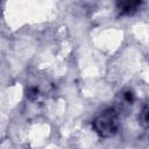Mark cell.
I'll return each mask as SVG.
<instances>
[{
    "mask_svg": "<svg viewBox=\"0 0 149 149\" xmlns=\"http://www.w3.org/2000/svg\"><path fill=\"white\" fill-rule=\"evenodd\" d=\"M118 125V113L112 108L102 112L93 122L95 132L102 137L112 136L116 132Z\"/></svg>",
    "mask_w": 149,
    "mask_h": 149,
    "instance_id": "obj_1",
    "label": "cell"
},
{
    "mask_svg": "<svg viewBox=\"0 0 149 149\" xmlns=\"http://www.w3.org/2000/svg\"><path fill=\"white\" fill-rule=\"evenodd\" d=\"M141 120L144 125H149V106H147L143 111H142V114H141Z\"/></svg>",
    "mask_w": 149,
    "mask_h": 149,
    "instance_id": "obj_3",
    "label": "cell"
},
{
    "mask_svg": "<svg viewBox=\"0 0 149 149\" xmlns=\"http://www.w3.org/2000/svg\"><path fill=\"white\" fill-rule=\"evenodd\" d=\"M141 0H121L119 2V8L122 13H130L137 8Z\"/></svg>",
    "mask_w": 149,
    "mask_h": 149,
    "instance_id": "obj_2",
    "label": "cell"
}]
</instances>
